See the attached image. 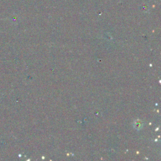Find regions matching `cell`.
<instances>
[{"instance_id": "1", "label": "cell", "mask_w": 161, "mask_h": 161, "mask_svg": "<svg viewBox=\"0 0 161 161\" xmlns=\"http://www.w3.org/2000/svg\"><path fill=\"white\" fill-rule=\"evenodd\" d=\"M142 123L141 122H140V121H138V122H135V124H134V127L136 128V129H137V130H139L142 128Z\"/></svg>"}]
</instances>
